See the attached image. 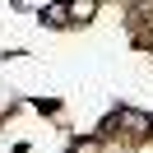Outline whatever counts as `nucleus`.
<instances>
[{"label": "nucleus", "instance_id": "obj_1", "mask_svg": "<svg viewBox=\"0 0 153 153\" xmlns=\"http://www.w3.org/2000/svg\"><path fill=\"white\" fill-rule=\"evenodd\" d=\"M107 125H130V134H153V121H149V116H139V111H116Z\"/></svg>", "mask_w": 153, "mask_h": 153}]
</instances>
